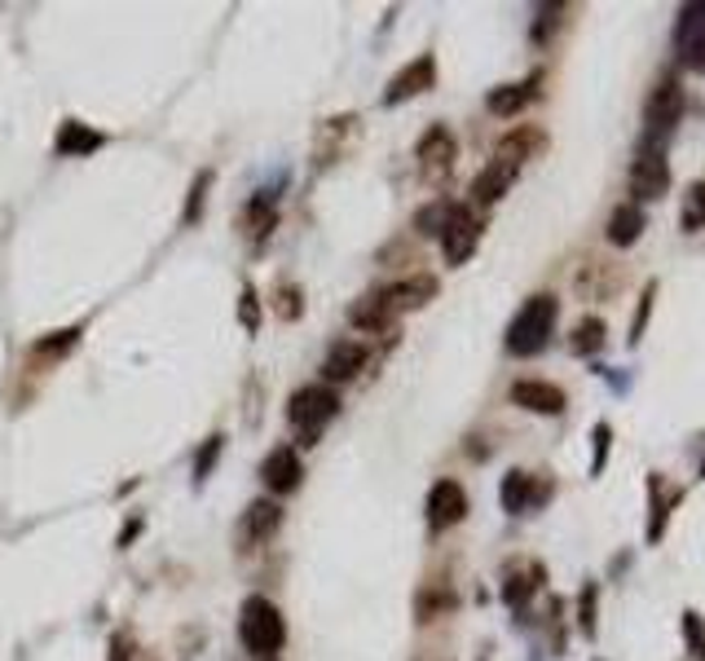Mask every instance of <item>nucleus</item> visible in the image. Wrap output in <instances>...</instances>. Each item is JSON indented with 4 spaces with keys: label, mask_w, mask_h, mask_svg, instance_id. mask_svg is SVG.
<instances>
[{
    "label": "nucleus",
    "mask_w": 705,
    "mask_h": 661,
    "mask_svg": "<svg viewBox=\"0 0 705 661\" xmlns=\"http://www.w3.org/2000/svg\"><path fill=\"white\" fill-rule=\"evenodd\" d=\"M212 181H216V172H212V168H199V172H194V181H190V190H186V207H181V226H186V230H194L199 220H203V212H207V194H212Z\"/></svg>",
    "instance_id": "obj_28"
},
{
    "label": "nucleus",
    "mask_w": 705,
    "mask_h": 661,
    "mask_svg": "<svg viewBox=\"0 0 705 661\" xmlns=\"http://www.w3.org/2000/svg\"><path fill=\"white\" fill-rule=\"evenodd\" d=\"M670 190V159L661 146L640 142L635 164H631V194L635 199H661Z\"/></svg>",
    "instance_id": "obj_7"
},
{
    "label": "nucleus",
    "mask_w": 705,
    "mask_h": 661,
    "mask_svg": "<svg viewBox=\"0 0 705 661\" xmlns=\"http://www.w3.org/2000/svg\"><path fill=\"white\" fill-rule=\"evenodd\" d=\"M481 235H486V220L477 216V207L473 203H454L445 230H441V256H445V265H467V261H473Z\"/></svg>",
    "instance_id": "obj_4"
},
{
    "label": "nucleus",
    "mask_w": 705,
    "mask_h": 661,
    "mask_svg": "<svg viewBox=\"0 0 705 661\" xmlns=\"http://www.w3.org/2000/svg\"><path fill=\"white\" fill-rule=\"evenodd\" d=\"M512 401L529 414H564V388L547 384V380H516L512 384Z\"/></svg>",
    "instance_id": "obj_17"
},
{
    "label": "nucleus",
    "mask_w": 705,
    "mask_h": 661,
    "mask_svg": "<svg viewBox=\"0 0 705 661\" xmlns=\"http://www.w3.org/2000/svg\"><path fill=\"white\" fill-rule=\"evenodd\" d=\"M384 296H389V304H393L397 317H402L406 309H423V304L437 296V278H432V274H406V278L389 283Z\"/></svg>",
    "instance_id": "obj_20"
},
{
    "label": "nucleus",
    "mask_w": 705,
    "mask_h": 661,
    "mask_svg": "<svg viewBox=\"0 0 705 661\" xmlns=\"http://www.w3.org/2000/svg\"><path fill=\"white\" fill-rule=\"evenodd\" d=\"M106 137L93 129V124H80V120H62L58 124V137H53V151L62 159H80V155H93Z\"/></svg>",
    "instance_id": "obj_21"
},
{
    "label": "nucleus",
    "mask_w": 705,
    "mask_h": 661,
    "mask_svg": "<svg viewBox=\"0 0 705 661\" xmlns=\"http://www.w3.org/2000/svg\"><path fill=\"white\" fill-rule=\"evenodd\" d=\"M648 503H653V520H648V542L661 538V525H666V498H661V477L653 472L648 477Z\"/></svg>",
    "instance_id": "obj_35"
},
{
    "label": "nucleus",
    "mask_w": 705,
    "mask_h": 661,
    "mask_svg": "<svg viewBox=\"0 0 705 661\" xmlns=\"http://www.w3.org/2000/svg\"><path fill=\"white\" fill-rule=\"evenodd\" d=\"M569 349H573L577 358H592V353H600V349H605V317H582V322L573 326V340H569Z\"/></svg>",
    "instance_id": "obj_29"
},
{
    "label": "nucleus",
    "mask_w": 705,
    "mask_h": 661,
    "mask_svg": "<svg viewBox=\"0 0 705 661\" xmlns=\"http://www.w3.org/2000/svg\"><path fill=\"white\" fill-rule=\"evenodd\" d=\"M80 336H84V326H62V330H45V336L32 345V362H40V366H49V362H62L75 345H80Z\"/></svg>",
    "instance_id": "obj_25"
},
{
    "label": "nucleus",
    "mask_w": 705,
    "mask_h": 661,
    "mask_svg": "<svg viewBox=\"0 0 705 661\" xmlns=\"http://www.w3.org/2000/svg\"><path fill=\"white\" fill-rule=\"evenodd\" d=\"M674 45L683 67L705 71V5H683L679 10V27H674Z\"/></svg>",
    "instance_id": "obj_14"
},
{
    "label": "nucleus",
    "mask_w": 705,
    "mask_h": 661,
    "mask_svg": "<svg viewBox=\"0 0 705 661\" xmlns=\"http://www.w3.org/2000/svg\"><path fill=\"white\" fill-rule=\"evenodd\" d=\"M348 322L358 326V330H371V336H380V330H393L397 326V309L389 304L384 287L380 291H367L348 304Z\"/></svg>",
    "instance_id": "obj_16"
},
{
    "label": "nucleus",
    "mask_w": 705,
    "mask_h": 661,
    "mask_svg": "<svg viewBox=\"0 0 705 661\" xmlns=\"http://www.w3.org/2000/svg\"><path fill=\"white\" fill-rule=\"evenodd\" d=\"M679 226H683L688 235L705 230V181H692V185H688V194H683V216H679Z\"/></svg>",
    "instance_id": "obj_31"
},
{
    "label": "nucleus",
    "mask_w": 705,
    "mask_h": 661,
    "mask_svg": "<svg viewBox=\"0 0 705 661\" xmlns=\"http://www.w3.org/2000/svg\"><path fill=\"white\" fill-rule=\"evenodd\" d=\"M261 661H278V657H261Z\"/></svg>",
    "instance_id": "obj_42"
},
{
    "label": "nucleus",
    "mask_w": 705,
    "mask_h": 661,
    "mask_svg": "<svg viewBox=\"0 0 705 661\" xmlns=\"http://www.w3.org/2000/svg\"><path fill=\"white\" fill-rule=\"evenodd\" d=\"M653 296H657V283H648V287H644V300H640V317L631 322V345H640V336H644V322H648V313H653Z\"/></svg>",
    "instance_id": "obj_40"
},
{
    "label": "nucleus",
    "mask_w": 705,
    "mask_h": 661,
    "mask_svg": "<svg viewBox=\"0 0 705 661\" xmlns=\"http://www.w3.org/2000/svg\"><path fill=\"white\" fill-rule=\"evenodd\" d=\"M538 587H542V569H538V565H529V569H512V574L503 578V604L521 613V609L534 600V591H538Z\"/></svg>",
    "instance_id": "obj_27"
},
{
    "label": "nucleus",
    "mask_w": 705,
    "mask_h": 661,
    "mask_svg": "<svg viewBox=\"0 0 705 661\" xmlns=\"http://www.w3.org/2000/svg\"><path fill=\"white\" fill-rule=\"evenodd\" d=\"M542 146H547V133H542V129H529V124H521V129H512V133H507V137L499 142V151H494V155L521 168V164H525V159H534V155H538Z\"/></svg>",
    "instance_id": "obj_24"
},
{
    "label": "nucleus",
    "mask_w": 705,
    "mask_h": 661,
    "mask_svg": "<svg viewBox=\"0 0 705 661\" xmlns=\"http://www.w3.org/2000/svg\"><path fill=\"white\" fill-rule=\"evenodd\" d=\"M454 159H458V142L445 124H432L419 142H415V164H419V177L441 185L450 172H454Z\"/></svg>",
    "instance_id": "obj_6"
},
{
    "label": "nucleus",
    "mask_w": 705,
    "mask_h": 661,
    "mask_svg": "<svg viewBox=\"0 0 705 661\" xmlns=\"http://www.w3.org/2000/svg\"><path fill=\"white\" fill-rule=\"evenodd\" d=\"M138 533H142V516H138L133 525H124V529H120V546H129V542H133Z\"/></svg>",
    "instance_id": "obj_41"
},
{
    "label": "nucleus",
    "mask_w": 705,
    "mask_h": 661,
    "mask_svg": "<svg viewBox=\"0 0 705 661\" xmlns=\"http://www.w3.org/2000/svg\"><path fill=\"white\" fill-rule=\"evenodd\" d=\"M270 313H274L278 322H300V317H304V287L291 283V278L274 283V287H270Z\"/></svg>",
    "instance_id": "obj_26"
},
{
    "label": "nucleus",
    "mask_w": 705,
    "mask_h": 661,
    "mask_svg": "<svg viewBox=\"0 0 705 661\" xmlns=\"http://www.w3.org/2000/svg\"><path fill=\"white\" fill-rule=\"evenodd\" d=\"M106 652H110V661H138V639H133V630H115Z\"/></svg>",
    "instance_id": "obj_38"
},
{
    "label": "nucleus",
    "mask_w": 705,
    "mask_h": 661,
    "mask_svg": "<svg viewBox=\"0 0 705 661\" xmlns=\"http://www.w3.org/2000/svg\"><path fill=\"white\" fill-rule=\"evenodd\" d=\"M419 661H432V657H419Z\"/></svg>",
    "instance_id": "obj_43"
},
{
    "label": "nucleus",
    "mask_w": 705,
    "mask_h": 661,
    "mask_svg": "<svg viewBox=\"0 0 705 661\" xmlns=\"http://www.w3.org/2000/svg\"><path fill=\"white\" fill-rule=\"evenodd\" d=\"M278 525H283L278 498H252L248 512H243V520H239V538L243 542H270L278 533Z\"/></svg>",
    "instance_id": "obj_18"
},
{
    "label": "nucleus",
    "mask_w": 705,
    "mask_h": 661,
    "mask_svg": "<svg viewBox=\"0 0 705 661\" xmlns=\"http://www.w3.org/2000/svg\"><path fill=\"white\" fill-rule=\"evenodd\" d=\"M220 450H225V432H212V436L203 441V450L194 455V485H203V481L212 477V468H216Z\"/></svg>",
    "instance_id": "obj_33"
},
{
    "label": "nucleus",
    "mask_w": 705,
    "mask_h": 661,
    "mask_svg": "<svg viewBox=\"0 0 705 661\" xmlns=\"http://www.w3.org/2000/svg\"><path fill=\"white\" fill-rule=\"evenodd\" d=\"M358 129H362L358 116H331V120H322V129L313 137V164L318 168H331L335 159H344L348 146H352V137H358Z\"/></svg>",
    "instance_id": "obj_11"
},
{
    "label": "nucleus",
    "mask_w": 705,
    "mask_h": 661,
    "mask_svg": "<svg viewBox=\"0 0 705 661\" xmlns=\"http://www.w3.org/2000/svg\"><path fill=\"white\" fill-rule=\"evenodd\" d=\"M367 362H371V345H362V340H335L326 349V358H322V384L335 388V384L358 380L367 371Z\"/></svg>",
    "instance_id": "obj_10"
},
{
    "label": "nucleus",
    "mask_w": 705,
    "mask_h": 661,
    "mask_svg": "<svg viewBox=\"0 0 705 661\" xmlns=\"http://www.w3.org/2000/svg\"><path fill=\"white\" fill-rule=\"evenodd\" d=\"M432 84H437V58H432V53H419L415 62H406V67L389 80V88H384V106H402V101H410V97L428 93Z\"/></svg>",
    "instance_id": "obj_12"
},
{
    "label": "nucleus",
    "mask_w": 705,
    "mask_h": 661,
    "mask_svg": "<svg viewBox=\"0 0 705 661\" xmlns=\"http://www.w3.org/2000/svg\"><path fill=\"white\" fill-rule=\"evenodd\" d=\"M261 481L274 498H287L304 485V459L296 446H274L265 459H261Z\"/></svg>",
    "instance_id": "obj_8"
},
{
    "label": "nucleus",
    "mask_w": 705,
    "mask_h": 661,
    "mask_svg": "<svg viewBox=\"0 0 705 661\" xmlns=\"http://www.w3.org/2000/svg\"><path fill=\"white\" fill-rule=\"evenodd\" d=\"M592 441H596V455H592V477H600V472H605V464H609V441H613V428H609V423H596Z\"/></svg>",
    "instance_id": "obj_37"
},
{
    "label": "nucleus",
    "mask_w": 705,
    "mask_h": 661,
    "mask_svg": "<svg viewBox=\"0 0 705 661\" xmlns=\"http://www.w3.org/2000/svg\"><path fill=\"white\" fill-rule=\"evenodd\" d=\"M339 414V393L331 388V384H304V388H296L291 397H287V419H291V428L300 432V446L309 450V446H318L322 441V432H326V423Z\"/></svg>",
    "instance_id": "obj_3"
},
{
    "label": "nucleus",
    "mask_w": 705,
    "mask_h": 661,
    "mask_svg": "<svg viewBox=\"0 0 705 661\" xmlns=\"http://www.w3.org/2000/svg\"><path fill=\"white\" fill-rule=\"evenodd\" d=\"M555 317H560V300L555 296H529L525 304H521V313L512 317V326H507V353L512 358H534V353H542L547 349V340H551V330H555Z\"/></svg>",
    "instance_id": "obj_2"
},
{
    "label": "nucleus",
    "mask_w": 705,
    "mask_h": 661,
    "mask_svg": "<svg viewBox=\"0 0 705 661\" xmlns=\"http://www.w3.org/2000/svg\"><path fill=\"white\" fill-rule=\"evenodd\" d=\"M274 226H278V194H274V190H256V194L243 203V212H239V230H243V239L261 252V248L270 243Z\"/></svg>",
    "instance_id": "obj_9"
},
{
    "label": "nucleus",
    "mask_w": 705,
    "mask_h": 661,
    "mask_svg": "<svg viewBox=\"0 0 705 661\" xmlns=\"http://www.w3.org/2000/svg\"><path fill=\"white\" fill-rule=\"evenodd\" d=\"M458 600H454V591L445 587H423L419 591V600H415V613H419V622H432V617H441V613H450Z\"/></svg>",
    "instance_id": "obj_32"
},
{
    "label": "nucleus",
    "mask_w": 705,
    "mask_h": 661,
    "mask_svg": "<svg viewBox=\"0 0 705 661\" xmlns=\"http://www.w3.org/2000/svg\"><path fill=\"white\" fill-rule=\"evenodd\" d=\"M683 639H688V657L692 661H705V617L701 613H683Z\"/></svg>",
    "instance_id": "obj_34"
},
{
    "label": "nucleus",
    "mask_w": 705,
    "mask_h": 661,
    "mask_svg": "<svg viewBox=\"0 0 705 661\" xmlns=\"http://www.w3.org/2000/svg\"><path fill=\"white\" fill-rule=\"evenodd\" d=\"M644 226H648L644 207L622 203V207H613V216H609V243H613V248H635L640 235H644Z\"/></svg>",
    "instance_id": "obj_23"
},
{
    "label": "nucleus",
    "mask_w": 705,
    "mask_h": 661,
    "mask_svg": "<svg viewBox=\"0 0 705 661\" xmlns=\"http://www.w3.org/2000/svg\"><path fill=\"white\" fill-rule=\"evenodd\" d=\"M534 481H538V477H529V472H521V468L503 477L499 503H503V512H507V516H521V512H529V507H534V503H538V498L547 494V485H542V490H534Z\"/></svg>",
    "instance_id": "obj_22"
},
{
    "label": "nucleus",
    "mask_w": 705,
    "mask_h": 661,
    "mask_svg": "<svg viewBox=\"0 0 705 661\" xmlns=\"http://www.w3.org/2000/svg\"><path fill=\"white\" fill-rule=\"evenodd\" d=\"M450 212H454V203H450V199H432V203H423V207L415 212V230H419L423 239H441Z\"/></svg>",
    "instance_id": "obj_30"
},
{
    "label": "nucleus",
    "mask_w": 705,
    "mask_h": 661,
    "mask_svg": "<svg viewBox=\"0 0 705 661\" xmlns=\"http://www.w3.org/2000/svg\"><path fill=\"white\" fill-rule=\"evenodd\" d=\"M516 177H521V168L494 155V159L473 177V190H467V194H473V207H490V203H499V199L516 185Z\"/></svg>",
    "instance_id": "obj_15"
},
{
    "label": "nucleus",
    "mask_w": 705,
    "mask_h": 661,
    "mask_svg": "<svg viewBox=\"0 0 705 661\" xmlns=\"http://www.w3.org/2000/svg\"><path fill=\"white\" fill-rule=\"evenodd\" d=\"M239 322L243 330H261V296L252 283H243V296H239Z\"/></svg>",
    "instance_id": "obj_36"
},
{
    "label": "nucleus",
    "mask_w": 705,
    "mask_h": 661,
    "mask_svg": "<svg viewBox=\"0 0 705 661\" xmlns=\"http://www.w3.org/2000/svg\"><path fill=\"white\" fill-rule=\"evenodd\" d=\"M679 120H683V88H679V80H661L644 106V142L661 146Z\"/></svg>",
    "instance_id": "obj_5"
},
{
    "label": "nucleus",
    "mask_w": 705,
    "mask_h": 661,
    "mask_svg": "<svg viewBox=\"0 0 705 661\" xmlns=\"http://www.w3.org/2000/svg\"><path fill=\"white\" fill-rule=\"evenodd\" d=\"M239 644L261 661V657H278L287 644V622L278 613V604L270 596H248L239 604Z\"/></svg>",
    "instance_id": "obj_1"
},
{
    "label": "nucleus",
    "mask_w": 705,
    "mask_h": 661,
    "mask_svg": "<svg viewBox=\"0 0 705 661\" xmlns=\"http://www.w3.org/2000/svg\"><path fill=\"white\" fill-rule=\"evenodd\" d=\"M582 635H596V582L582 587Z\"/></svg>",
    "instance_id": "obj_39"
},
{
    "label": "nucleus",
    "mask_w": 705,
    "mask_h": 661,
    "mask_svg": "<svg viewBox=\"0 0 705 661\" xmlns=\"http://www.w3.org/2000/svg\"><path fill=\"white\" fill-rule=\"evenodd\" d=\"M467 516V490L458 485V481H437L432 490H428V529L432 533H441V529H454L458 520Z\"/></svg>",
    "instance_id": "obj_13"
},
{
    "label": "nucleus",
    "mask_w": 705,
    "mask_h": 661,
    "mask_svg": "<svg viewBox=\"0 0 705 661\" xmlns=\"http://www.w3.org/2000/svg\"><path fill=\"white\" fill-rule=\"evenodd\" d=\"M538 80H542V75H529V80H521V84H499V88H490L486 110H490V116H499V120H516L521 110L538 97Z\"/></svg>",
    "instance_id": "obj_19"
}]
</instances>
